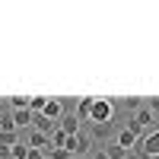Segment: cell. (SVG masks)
<instances>
[{"label":"cell","instance_id":"30bf717a","mask_svg":"<svg viewBox=\"0 0 159 159\" xmlns=\"http://www.w3.org/2000/svg\"><path fill=\"white\" fill-rule=\"evenodd\" d=\"M105 156H108V159H127V150H121V147H118V143L115 140H108V143H105Z\"/></svg>","mask_w":159,"mask_h":159},{"label":"cell","instance_id":"8fae6325","mask_svg":"<svg viewBox=\"0 0 159 159\" xmlns=\"http://www.w3.org/2000/svg\"><path fill=\"white\" fill-rule=\"evenodd\" d=\"M29 99H32V96H10L7 105H10L13 111H19V108H29Z\"/></svg>","mask_w":159,"mask_h":159},{"label":"cell","instance_id":"4fadbf2b","mask_svg":"<svg viewBox=\"0 0 159 159\" xmlns=\"http://www.w3.org/2000/svg\"><path fill=\"white\" fill-rule=\"evenodd\" d=\"M118 105H124V108H130V111H137V108H140L143 102H140L137 96H124V99H118V102H115V108H118Z\"/></svg>","mask_w":159,"mask_h":159},{"label":"cell","instance_id":"2e32d148","mask_svg":"<svg viewBox=\"0 0 159 159\" xmlns=\"http://www.w3.org/2000/svg\"><path fill=\"white\" fill-rule=\"evenodd\" d=\"M127 159H150V156L140 153V150H127Z\"/></svg>","mask_w":159,"mask_h":159},{"label":"cell","instance_id":"7402d4cb","mask_svg":"<svg viewBox=\"0 0 159 159\" xmlns=\"http://www.w3.org/2000/svg\"><path fill=\"white\" fill-rule=\"evenodd\" d=\"M0 108H3V105H0Z\"/></svg>","mask_w":159,"mask_h":159},{"label":"cell","instance_id":"7c38bea8","mask_svg":"<svg viewBox=\"0 0 159 159\" xmlns=\"http://www.w3.org/2000/svg\"><path fill=\"white\" fill-rule=\"evenodd\" d=\"M64 143H67V134H64L61 127H54V130H51V147H54V150H64Z\"/></svg>","mask_w":159,"mask_h":159},{"label":"cell","instance_id":"52a82bcc","mask_svg":"<svg viewBox=\"0 0 159 159\" xmlns=\"http://www.w3.org/2000/svg\"><path fill=\"white\" fill-rule=\"evenodd\" d=\"M54 127H57V124L48 121L45 115H32V130H38V134H48V137H51V130H54Z\"/></svg>","mask_w":159,"mask_h":159},{"label":"cell","instance_id":"5b68a950","mask_svg":"<svg viewBox=\"0 0 159 159\" xmlns=\"http://www.w3.org/2000/svg\"><path fill=\"white\" fill-rule=\"evenodd\" d=\"M115 143H118L121 150H137L140 137H137V134H130L127 127H118V134H115Z\"/></svg>","mask_w":159,"mask_h":159},{"label":"cell","instance_id":"8992f818","mask_svg":"<svg viewBox=\"0 0 159 159\" xmlns=\"http://www.w3.org/2000/svg\"><path fill=\"white\" fill-rule=\"evenodd\" d=\"M57 127L64 130V134H80V130H83V121H80V118H76V111L73 115H61V121H57Z\"/></svg>","mask_w":159,"mask_h":159},{"label":"cell","instance_id":"9a60e30c","mask_svg":"<svg viewBox=\"0 0 159 159\" xmlns=\"http://www.w3.org/2000/svg\"><path fill=\"white\" fill-rule=\"evenodd\" d=\"M45 156H48V159H70V153H67V150H54V147L45 150Z\"/></svg>","mask_w":159,"mask_h":159},{"label":"cell","instance_id":"d6986e66","mask_svg":"<svg viewBox=\"0 0 159 159\" xmlns=\"http://www.w3.org/2000/svg\"><path fill=\"white\" fill-rule=\"evenodd\" d=\"M25 159H48L42 150H29V156H25Z\"/></svg>","mask_w":159,"mask_h":159},{"label":"cell","instance_id":"6da1fadb","mask_svg":"<svg viewBox=\"0 0 159 159\" xmlns=\"http://www.w3.org/2000/svg\"><path fill=\"white\" fill-rule=\"evenodd\" d=\"M64 150H67L70 156H89L92 150H96V143H92V137L86 134V130H80V134H70V137H67Z\"/></svg>","mask_w":159,"mask_h":159},{"label":"cell","instance_id":"277c9868","mask_svg":"<svg viewBox=\"0 0 159 159\" xmlns=\"http://www.w3.org/2000/svg\"><path fill=\"white\" fill-rule=\"evenodd\" d=\"M64 108H67V102H64V99H48L45 102V108H42V115L48 118V121H61V115H64Z\"/></svg>","mask_w":159,"mask_h":159},{"label":"cell","instance_id":"3957f363","mask_svg":"<svg viewBox=\"0 0 159 159\" xmlns=\"http://www.w3.org/2000/svg\"><path fill=\"white\" fill-rule=\"evenodd\" d=\"M137 150H140V153H147L150 159H153V156H159V127H156V130H150V134H143V137H140Z\"/></svg>","mask_w":159,"mask_h":159},{"label":"cell","instance_id":"9c48e42d","mask_svg":"<svg viewBox=\"0 0 159 159\" xmlns=\"http://www.w3.org/2000/svg\"><path fill=\"white\" fill-rule=\"evenodd\" d=\"M89 108H92V99H89V96L76 102V118H80L83 124H89Z\"/></svg>","mask_w":159,"mask_h":159},{"label":"cell","instance_id":"ac0fdd59","mask_svg":"<svg viewBox=\"0 0 159 159\" xmlns=\"http://www.w3.org/2000/svg\"><path fill=\"white\" fill-rule=\"evenodd\" d=\"M143 105H147V108H150V111H153V115H156V111H159V99H150V102H143Z\"/></svg>","mask_w":159,"mask_h":159},{"label":"cell","instance_id":"44dd1931","mask_svg":"<svg viewBox=\"0 0 159 159\" xmlns=\"http://www.w3.org/2000/svg\"><path fill=\"white\" fill-rule=\"evenodd\" d=\"M70 159H89V156H70Z\"/></svg>","mask_w":159,"mask_h":159},{"label":"cell","instance_id":"e0dca14e","mask_svg":"<svg viewBox=\"0 0 159 159\" xmlns=\"http://www.w3.org/2000/svg\"><path fill=\"white\" fill-rule=\"evenodd\" d=\"M89 159H108V156H105V150H102V147H96V150L89 153Z\"/></svg>","mask_w":159,"mask_h":159},{"label":"cell","instance_id":"7a4b0ae2","mask_svg":"<svg viewBox=\"0 0 159 159\" xmlns=\"http://www.w3.org/2000/svg\"><path fill=\"white\" fill-rule=\"evenodd\" d=\"M105 121H115V102L111 99H92L89 124H105Z\"/></svg>","mask_w":159,"mask_h":159},{"label":"cell","instance_id":"ffe728a7","mask_svg":"<svg viewBox=\"0 0 159 159\" xmlns=\"http://www.w3.org/2000/svg\"><path fill=\"white\" fill-rule=\"evenodd\" d=\"M0 159H10V147H0Z\"/></svg>","mask_w":159,"mask_h":159},{"label":"cell","instance_id":"ba28073f","mask_svg":"<svg viewBox=\"0 0 159 159\" xmlns=\"http://www.w3.org/2000/svg\"><path fill=\"white\" fill-rule=\"evenodd\" d=\"M10 115H13V124H16V130L32 127V111H29V108H19V111H10Z\"/></svg>","mask_w":159,"mask_h":159},{"label":"cell","instance_id":"5bb4252c","mask_svg":"<svg viewBox=\"0 0 159 159\" xmlns=\"http://www.w3.org/2000/svg\"><path fill=\"white\" fill-rule=\"evenodd\" d=\"M25 156H29V147H25L22 140L16 143V147H10V159H25Z\"/></svg>","mask_w":159,"mask_h":159}]
</instances>
